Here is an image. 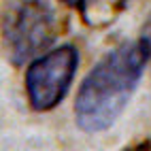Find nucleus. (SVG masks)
Listing matches in <instances>:
<instances>
[{
    "mask_svg": "<svg viewBox=\"0 0 151 151\" xmlns=\"http://www.w3.org/2000/svg\"><path fill=\"white\" fill-rule=\"evenodd\" d=\"M79 68V51L73 45L55 47L41 53L26 70V96L30 109L47 113L66 98Z\"/></svg>",
    "mask_w": 151,
    "mask_h": 151,
    "instance_id": "3",
    "label": "nucleus"
},
{
    "mask_svg": "<svg viewBox=\"0 0 151 151\" xmlns=\"http://www.w3.org/2000/svg\"><path fill=\"white\" fill-rule=\"evenodd\" d=\"M60 2H64V4H68V6H75V9H81V11H85L92 0H60ZM124 2H128V0H124Z\"/></svg>",
    "mask_w": 151,
    "mask_h": 151,
    "instance_id": "4",
    "label": "nucleus"
},
{
    "mask_svg": "<svg viewBox=\"0 0 151 151\" xmlns=\"http://www.w3.org/2000/svg\"><path fill=\"white\" fill-rule=\"evenodd\" d=\"M58 32L60 19L49 0H19L9 6L2 26L6 58L15 66H24L51 47Z\"/></svg>",
    "mask_w": 151,
    "mask_h": 151,
    "instance_id": "2",
    "label": "nucleus"
},
{
    "mask_svg": "<svg viewBox=\"0 0 151 151\" xmlns=\"http://www.w3.org/2000/svg\"><path fill=\"white\" fill-rule=\"evenodd\" d=\"M143 36L149 41V45H151V15H149V19H147V24H145V30H143Z\"/></svg>",
    "mask_w": 151,
    "mask_h": 151,
    "instance_id": "5",
    "label": "nucleus"
},
{
    "mask_svg": "<svg viewBox=\"0 0 151 151\" xmlns=\"http://www.w3.org/2000/svg\"><path fill=\"white\" fill-rule=\"evenodd\" d=\"M149 60L151 45L145 36L124 41L98 60L75 98V124L81 132L98 134L117 122L134 96Z\"/></svg>",
    "mask_w": 151,
    "mask_h": 151,
    "instance_id": "1",
    "label": "nucleus"
}]
</instances>
